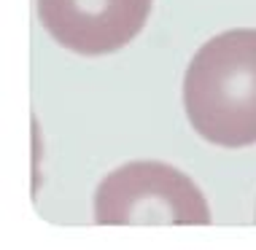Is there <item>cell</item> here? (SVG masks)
I'll use <instances>...</instances> for the list:
<instances>
[{"instance_id": "2", "label": "cell", "mask_w": 256, "mask_h": 250, "mask_svg": "<svg viewBox=\"0 0 256 250\" xmlns=\"http://www.w3.org/2000/svg\"><path fill=\"white\" fill-rule=\"evenodd\" d=\"M100 226H208L205 197L184 172L164 162H130L114 170L94 194Z\"/></svg>"}, {"instance_id": "3", "label": "cell", "mask_w": 256, "mask_h": 250, "mask_svg": "<svg viewBox=\"0 0 256 250\" xmlns=\"http://www.w3.org/2000/svg\"><path fill=\"white\" fill-rule=\"evenodd\" d=\"M154 0H38V16L60 46L84 57L110 54L143 30Z\"/></svg>"}, {"instance_id": "1", "label": "cell", "mask_w": 256, "mask_h": 250, "mask_svg": "<svg viewBox=\"0 0 256 250\" xmlns=\"http://www.w3.org/2000/svg\"><path fill=\"white\" fill-rule=\"evenodd\" d=\"M184 108L208 143H256V30H230L200 46L184 78Z\"/></svg>"}]
</instances>
